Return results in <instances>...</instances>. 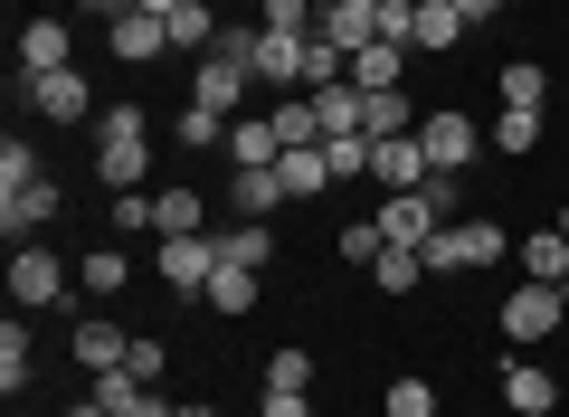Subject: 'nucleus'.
<instances>
[{
    "instance_id": "nucleus-1",
    "label": "nucleus",
    "mask_w": 569,
    "mask_h": 417,
    "mask_svg": "<svg viewBox=\"0 0 569 417\" xmlns=\"http://www.w3.org/2000/svg\"><path fill=\"white\" fill-rule=\"evenodd\" d=\"M142 161H152V142H142V105H104V123H96V180L104 190H142Z\"/></svg>"
},
{
    "instance_id": "nucleus-2",
    "label": "nucleus",
    "mask_w": 569,
    "mask_h": 417,
    "mask_svg": "<svg viewBox=\"0 0 569 417\" xmlns=\"http://www.w3.org/2000/svg\"><path fill=\"white\" fill-rule=\"evenodd\" d=\"M418 257H427V276H475V266H503V257H512V238H503L493 219H447L437 238L418 247Z\"/></svg>"
},
{
    "instance_id": "nucleus-3",
    "label": "nucleus",
    "mask_w": 569,
    "mask_h": 417,
    "mask_svg": "<svg viewBox=\"0 0 569 417\" xmlns=\"http://www.w3.org/2000/svg\"><path fill=\"white\" fill-rule=\"evenodd\" d=\"M560 322H569V285H512V295H503V341H512V351L550 341Z\"/></svg>"
},
{
    "instance_id": "nucleus-4",
    "label": "nucleus",
    "mask_w": 569,
    "mask_h": 417,
    "mask_svg": "<svg viewBox=\"0 0 569 417\" xmlns=\"http://www.w3.org/2000/svg\"><path fill=\"white\" fill-rule=\"evenodd\" d=\"M247 67H257V86H276V96H305V77H313V39H284V29H257Z\"/></svg>"
},
{
    "instance_id": "nucleus-5",
    "label": "nucleus",
    "mask_w": 569,
    "mask_h": 417,
    "mask_svg": "<svg viewBox=\"0 0 569 417\" xmlns=\"http://www.w3.org/2000/svg\"><path fill=\"white\" fill-rule=\"evenodd\" d=\"M209 276H219V228L162 238V295H209Z\"/></svg>"
},
{
    "instance_id": "nucleus-6",
    "label": "nucleus",
    "mask_w": 569,
    "mask_h": 417,
    "mask_svg": "<svg viewBox=\"0 0 569 417\" xmlns=\"http://www.w3.org/2000/svg\"><path fill=\"white\" fill-rule=\"evenodd\" d=\"M370 219H380V238H389V247H427L437 228H447L427 190H380V209H370Z\"/></svg>"
},
{
    "instance_id": "nucleus-7",
    "label": "nucleus",
    "mask_w": 569,
    "mask_h": 417,
    "mask_svg": "<svg viewBox=\"0 0 569 417\" xmlns=\"http://www.w3.org/2000/svg\"><path fill=\"white\" fill-rule=\"evenodd\" d=\"M48 219H58V180H29V190H10V199H0V238H10V247H39V228Z\"/></svg>"
},
{
    "instance_id": "nucleus-8",
    "label": "nucleus",
    "mask_w": 569,
    "mask_h": 417,
    "mask_svg": "<svg viewBox=\"0 0 569 417\" xmlns=\"http://www.w3.org/2000/svg\"><path fill=\"white\" fill-rule=\"evenodd\" d=\"M427 171H437V161H427V142H418V133L370 142V180H380V190H427Z\"/></svg>"
},
{
    "instance_id": "nucleus-9",
    "label": "nucleus",
    "mask_w": 569,
    "mask_h": 417,
    "mask_svg": "<svg viewBox=\"0 0 569 417\" xmlns=\"http://www.w3.org/2000/svg\"><path fill=\"white\" fill-rule=\"evenodd\" d=\"M67 295V266L48 247H10V304H58Z\"/></svg>"
},
{
    "instance_id": "nucleus-10",
    "label": "nucleus",
    "mask_w": 569,
    "mask_h": 417,
    "mask_svg": "<svg viewBox=\"0 0 569 417\" xmlns=\"http://www.w3.org/2000/svg\"><path fill=\"white\" fill-rule=\"evenodd\" d=\"M313 39H332L342 58H361L370 39H380V0H323V29Z\"/></svg>"
},
{
    "instance_id": "nucleus-11",
    "label": "nucleus",
    "mask_w": 569,
    "mask_h": 417,
    "mask_svg": "<svg viewBox=\"0 0 569 417\" xmlns=\"http://www.w3.org/2000/svg\"><path fill=\"white\" fill-rule=\"evenodd\" d=\"M418 142H427V161H437V171H475V115H427Z\"/></svg>"
},
{
    "instance_id": "nucleus-12",
    "label": "nucleus",
    "mask_w": 569,
    "mask_h": 417,
    "mask_svg": "<svg viewBox=\"0 0 569 417\" xmlns=\"http://www.w3.org/2000/svg\"><path fill=\"white\" fill-rule=\"evenodd\" d=\"M228 161H238V171H276V161H284L276 115H238V123H228Z\"/></svg>"
},
{
    "instance_id": "nucleus-13",
    "label": "nucleus",
    "mask_w": 569,
    "mask_h": 417,
    "mask_svg": "<svg viewBox=\"0 0 569 417\" xmlns=\"http://www.w3.org/2000/svg\"><path fill=\"white\" fill-rule=\"evenodd\" d=\"M29 105H39L48 123H86V115H96V96H86L77 67H58V77H29Z\"/></svg>"
},
{
    "instance_id": "nucleus-14",
    "label": "nucleus",
    "mask_w": 569,
    "mask_h": 417,
    "mask_svg": "<svg viewBox=\"0 0 569 417\" xmlns=\"http://www.w3.org/2000/svg\"><path fill=\"white\" fill-rule=\"evenodd\" d=\"M104 39H114L123 67H142V58H162V48H171V20H152V10H123V20H104Z\"/></svg>"
},
{
    "instance_id": "nucleus-15",
    "label": "nucleus",
    "mask_w": 569,
    "mask_h": 417,
    "mask_svg": "<svg viewBox=\"0 0 569 417\" xmlns=\"http://www.w3.org/2000/svg\"><path fill=\"white\" fill-rule=\"evenodd\" d=\"M503 408L512 417H550V408H560V379H550L541 360H512V370H503Z\"/></svg>"
},
{
    "instance_id": "nucleus-16",
    "label": "nucleus",
    "mask_w": 569,
    "mask_h": 417,
    "mask_svg": "<svg viewBox=\"0 0 569 417\" xmlns=\"http://www.w3.org/2000/svg\"><path fill=\"white\" fill-rule=\"evenodd\" d=\"M77 360H86V379H96V370H123V360H133V332H114L104 314H86V322H77Z\"/></svg>"
},
{
    "instance_id": "nucleus-17",
    "label": "nucleus",
    "mask_w": 569,
    "mask_h": 417,
    "mask_svg": "<svg viewBox=\"0 0 569 417\" xmlns=\"http://www.w3.org/2000/svg\"><path fill=\"white\" fill-rule=\"evenodd\" d=\"M219 266H247V276H266V266H276V228H266V219L219 228Z\"/></svg>"
},
{
    "instance_id": "nucleus-18",
    "label": "nucleus",
    "mask_w": 569,
    "mask_h": 417,
    "mask_svg": "<svg viewBox=\"0 0 569 417\" xmlns=\"http://www.w3.org/2000/svg\"><path fill=\"white\" fill-rule=\"evenodd\" d=\"M58 67H77L67 58V20H29L20 29V77H58Z\"/></svg>"
},
{
    "instance_id": "nucleus-19",
    "label": "nucleus",
    "mask_w": 569,
    "mask_h": 417,
    "mask_svg": "<svg viewBox=\"0 0 569 417\" xmlns=\"http://www.w3.org/2000/svg\"><path fill=\"white\" fill-rule=\"evenodd\" d=\"M418 123H427V115H408V96H399V86L361 96V133H370V142H399V133H418Z\"/></svg>"
},
{
    "instance_id": "nucleus-20",
    "label": "nucleus",
    "mask_w": 569,
    "mask_h": 417,
    "mask_svg": "<svg viewBox=\"0 0 569 417\" xmlns=\"http://www.w3.org/2000/svg\"><path fill=\"white\" fill-rule=\"evenodd\" d=\"M219 39H228V29H219V10H209V0H181V10H171V48H190V58H209Z\"/></svg>"
},
{
    "instance_id": "nucleus-21",
    "label": "nucleus",
    "mask_w": 569,
    "mask_h": 417,
    "mask_svg": "<svg viewBox=\"0 0 569 417\" xmlns=\"http://www.w3.org/2000/svg\"><path fill=\"white\" fill-rule=\"evenodd\" d=\"M276 171H284V190H295V199H323V190H332V161H323V142H295V152L276 161Z\"/></svg>"
},
{
    "instance_id": "nucleus-22",
    "label": "nucleus",
    "mask_w": 569,
    "mask_h": 417,
    "mask_svg": "<svg viewBox=\"0 0 569 417\" xmlns=\"http://www.w3.org/2000/svg\"><path fill=\"white\" fill-rule=\"evenodd\" d=\"M408 10H418V48H427V58H447V48L466 39V20H456V0H408Z\"/></svg>"
},
{
    "instance_id": "nucleus-23",
    "label": "nucleus",
    "mask_w": 569,
    "mask_h": 417,
    "mask_svg": "<svg viewBox=\"0 0 569 417\" xmlns=\"http://www.w3.org/2000/svg\"><path fill=\"white\" fill-rule=\"evenodd\" d=\"M522 276H531V285H569V238H560V228L522 238Z\"/></svg>"
},
{
    "instance_id": "nucleus-24",
    "label": "nucleus",
    "mask_w": 569,
    "mask_h": 417,
    "mask_svg": "<svg viewBox=\"0 0 569 417\" xmlns=\"http://www.w3.org/2000/svg\"><path fill=\"white\" fill-rule=\"evenodd\" d=\"M284 171H238V190H228V209H247V219H266V209H284Z\"/></svg>"
},
{
    "instance_id": "nucleus-25",
    "label": "nucleus",
    "mask_w": 569,
    "mask_h": 417,
    "mask_svg": "<svg viewBox=\"0 0 569 417\" xmlns=\"http://www.w3.org/2000/svg\"><path fill=\"white\" fill-rule=\"evenodd\" d=\"M20 389H29V322L10 314L0 322V398H20Z\"/></svg>"
},
{
    "instance_id": "nucleus-26",
    "label": "nucleus",
    "mask_w": 569,
    "mask_h": 417,
    "mask_svg": "<svg viewBox=\"0 0 569 417\" xmlns=\"http://www.w3.org/2000/svg\"><path fill=\"white\" fill-rule=\"evenodd\" d=\"M541 133H550V123H541V105H503V115H493V152H531Z\"/></svg>"
},
{
    "instance_id": "nucleus-27",
    "label": "nucleus",
    "mask_w": 569,
    "mask_h": 417,
    "mask_svg": "<svg viewBox=\"0 0 569 417\" xmlns=\"http://www.w3.org/2000/svg\"><path fill=\"white\" fill-rule=\"evenodd\" d=\"M399 58H408V48H389V39H370L361 58H351V86H361V96H380V86H399Z\"/></svg>"
},
{
    "instance_id": "nucleus-28",
    "label": "nucleus",
    "mask_w": 569,
    "mask_h": 417,
    "mask_svg": "<svg viewBox=\"0 0 569 417\" xmlns=\"http://www.w3.org/2000/svg\"><path fill=\"white\" fill-rule=\"evenodd\" d=\"M257 29H284V39H313V29H323V0H266V10H257Z\"/></svg>"
},
{
    "instance_id": "nucleus-29",
    "label": "nucleus",
    "mask_w": 569,
    "mask_h": 417,
    "mask_svg": "<svg viewBox=\"0 0 569 417\" xmlns=\"http://www.w3.org/2000/svg\"><path fill=\"white\" fill-rule=\"evenodd\" d=\"M276 133H284V152H295V142H323V105H313V96H284L276 105Z\"/></svg>"
},
{
    "instance_id": "nucleus-30",
    "label": "nucleus",
    "mask_w": 569,
    "mask_h": 417,
    "mask_svg": "<svg viewBox=\"0 0 569 417\" xmlns=\"http://www.w3.org/2000/svg\"><path fill=\"white\" fill-rule=\"evenodd\" d=\"M313 105H323V133H361V86H313Z\"/></svg>"
},
{
    "instance_id": "nucleus-31",
    "label": "nucleus",
    "mask_w": 569,
    "mask_h": 417,
    "mask_svg": "<svg viewBox=\"0 0 569 417\" xmlns=\"http://www.w3.org/2000/svg\"><path fill=\"white\" fill-rule=\"evenodd\" d=\"M209 228V199L200 190H162V238H200Z\"/></svg>"
},
{
    "instance_id": "nucleus-32",
    "label": "nucleus",
    "mask_w": 569,
    "mask_h": 417,
    "mask_svg": "<svg viewBox=\"0 0 569 417\" xmlns=\"http://www.w3.org/2000/svg\"><path fill=\"white\" fill-rule=\"evenodd\" d=\"M200 304H219V314H257V276H247V266H219Z\"/></svg>"
},
{
    "instance_id": "nucleus-33",
    "label": "nucleus",
    "mask_w": 569,
    "mask_h": 417,
    "mask_svg": "<svg viewBox=\"0 0 569 417\" xmlns=\"http://www.w3.org/2000/svg\"><path fill=\"white\" fill-rule=\"evenodd\" d=\"M370 285H389V295H408V285H427V257H418V247H380V266H370Z\"/></svg>"
},
{
    "instance_id": "nucleus-34",
    "label": "nucleus",
    "mask_w": 569,
    "mask_h": 417,
    "mask_svg": "<svg viewBox=\"0 0 569 417\" xmlns=\"http://www.w3.org/2000/svg\"><path fill=\"white\" fill-rule=\"evenodd\" d=\"M104 219H114V238H133V228H162V190H123Z\"/></svg>"
},
{
    "instance_id": "nucleus-35",
    "label": "nucleus",
    "mask_w": 569,
    "mask_h": 417,
    "mask_svg": "<svg viewBox=\"0 0 569 417\" xmlns=\"http://www.w3.org/2000/svg\"><path fill=\"white\" fill-rule=\"evenodd\" d=\"M323 161L332 180H370V133H323Z\"/></svg>"
},
{
    "instance_id": "nucleus-36",
    "label": "nucleus",
    "mask_w": 569,
    "mask_h": 417,
    "mask_svg": "<svg viewBox=\"0 0 569 417\" xmlns=\"http://www.w3.org/2000/svg\"><path fill=\"white\" fill-rule=\"evenodd\" d=\"M86 285H96V304H104V295H123V285H133V266H123V247H114V238H104L96 257H86Z\"/></svg>"
},
{
    "instance_id": "nucleus-37",
    "label": "nucleus",
    "mask_w": 569,
    "mask_h": 417,
    "mask_svg": "<svg viewBox=\"0 0 569 417\" xmlns=\"http://www.w3.org/2000/svg\"><path fill=\"white\" fill-rule=\"evenodd\" d=\"M541 96H550V67L541 58H512L503 67V105H541Z\"/></svg>"
},
{
    "instance_id": "nucleus-38",
    "label": "nucleus",
    "mask_w": 569,
    "mask_h": 417,
    "mask_svg": "<svg viewBox=\"0 0 569 417\" xmlns=\"http://www.w3.org/2000/svg\"><path fill=\"white\" fill-rule=\"evenodd\" d=\"M266 389L305 398V389H313V351H276V360H266Z\"/></svg>"
},
{
    "instance_id": "nucleus-39",
    "label": "nucleus",
    "mask_w": 569,
    "mask_h": 417,
    "mask_svg": "<svg viewBox=\"0 0 569 417\" xmlns=\"http://www.w3.org/2000/svg\"><path fill=\"white\" fill-rule=\"evenodd\" d=\"M380 247H389V238H380V219H351V228H342V266H361V276L380 266Z\"/></svg>"
},
{
    "instance_id": "nucleus-40",
    "label": "nucleus",
    "mask_w": 569,
    "mask_h": 417,
    "mask_svg": "<svg viewBox=\"0 0 569 417\" xmlns=\"http://www.w3.org/2000/svg\"><path fill=\"white\" fill-rule=\"evenodd\" d=\"M29 180H39V152H29V142L10 133V142H0V199H10V190H29Z\"/></svg>"
},
{
    "instance_id": "nucleus-41",
    "label": "nucleus",
    "mask_w": 569,
    "mask_h": 417,
    "mask_svg": "<svg viewBox=\"0 0 569 417\" xmlns=\"http://www.w3.org/2000/svg\"><path fill=\"white\" fill-rule=\"evenodd\" d=\"M389 417H437V389H427L418 370H408V379H389Z\"/></svg>"
},
{
    "instance_id": "nucleus-42",
    "label": "nucleus",
    "mask_w": 569,
    "mask_h": 417,
    "mask_svg": "<svg viewBox=\"0 0 569 417\" xmlns=\"http://www.w3.org/2000/svg\"><path fill=\"white\" fill-rule=\"evenodd\" d=\"M380 39L389 48H418V10H408V0H380Z\"/></svg>"
},
{
    "instance_id": "nucleus-43",
    "label": "nucleus",
    "mask_w": 569,
    "mask_h": 417,
    "mask_svg": "<svg viewBox=\"0 0 569 417\" xmlns=\"http://www.w3.org/2000/svg\"><path fill=\"white\" fill-rule=\"evenodd\" d=\"M171 142H190V152H209V142H228V123H219V115H200V105H190V115H181V133H171Z\"/></svg>"
},
{
    "instance_id": "nucleus-44",
    "label": "nucleus",
    "mask_w": 569,
    "mask_h": 417,
    "mask_svg": "<svg viewBox=\"0 0 569 417\" xmlns=\"http://www.w3.org/2000/svg\"><path fill=\"white\" fill-rule=\"evenodd\" d=\"M123 370H133L142 389H162V370H171V351H162V341H133V360H123Z\"/></svg>"
},
{
    "instance_id": "nucleus-45",
    "label": "nucleus",
    "mask_w": 569,
    "mask_h": 417,
    "mask_svg": "<svg viewBox=\"0 0 569 417\" xmlns=\"http://www.w3.org/2000/svg\"><path fill=\"white\" fill-rule=\"evenodd\" d=\"M266 417H313V398H284V389H266Z\"/></svg>"
},
{
    "instance_id": "nucleus-46",
    "label": "nucleus",
    "mask_w": 569,
    "mask_h": 417,
    "mask_svg": "<svg viewBox=\"0 0 569 417\" xmlns=\"http://www.w3.org/2000/svg\"><path fill=\"white\" fill-rule=\"evenodd\" d=\"M493 10H503V0H456V20H466V29H475V20H493Z\"/></svg>"
},
{
    "instance_id": "nucleus-47",
    "label": "nucleus",
    "mask_w": 569,
    "mask_h": 417,
    "mask_svg": "<svg viewBox=\"0 0 569 417\" xmlns=\"http://www.w3.org/2000/svg\"><path fill=\"white\" fill-rule=\"evenodd\" d=\"M86 10H96V20H123V10H133V0H86Z\"/></svg>"
},
{
    "instance_id": "nucleus-48",
    "label": "nucleus",
    "mask_w": 569,
    "mask_h": 417,
    "mask_svg": "<svg viewBox=\"0 0 569 417\" xmlns=\"http://www.w3.org/2000/svg\"><path fill=\"white\" fill-rule=\"evenodd\" d=\"M171 417H219V408H200V398H190V408H171Z\"/></svg>"
},
{
    "instance_id": "nucleus-49",
    "label": "nucleus",
    "mask_w": 569,
    "mask_h": 417,
    "mask_svg": "<svg viewBox=\"0 0 569 417\" xmlns=\"http://www.w3.org/2000/svg\"><path fill=\"white\" fill-rule=\"evenodd\" d=\"M67 417H104V408H96V398H86V408H67Z\"/></svg>"
},
{
    "instance_id": "nucleus-50",
    "label": "nucleus",
    "mask_w": 569,
    "mask_h": 417,
    "mask_svg": "<svg viewBox=\"0 0 569 417\" xmlns=\"http://www.w3.org/2000/svg\"><path fill=\"white\" fill-rule=\"evenodd\" d=\"M550 228H560V238H569V209H560V219H550Z\"/></svg>"
},
{
    "instance_id": "nucleus-51",
    "label": "nucleus",
    "mask_w": 569,
    "mask_h": 417,
    "mask_svg": "<svg viewBox=\"0 0 569 417\" xmlns=\"http://www.w3.org/2000/svg\"><path fill=\"white\" fill-rule=\"evenodd\" d=\"M560 105H569V77H560Z\"/></svg>"
},
{
    "instance_id": "nucleus-52",
    "label": "nucleus",
    "mask_w": 569,
    "mask_h": 417,
    "mask_svg": "<svg viewBox=\"0 0 569 417\" xmlns=\"http://www.w3.org/2000/svg\"><path fill=\"white\" fill-rule=\"evenodd\" d=\"M209 10H219V0H209ZM228 10H238V0H228Z\"/></svg>"
}]
</instances>
